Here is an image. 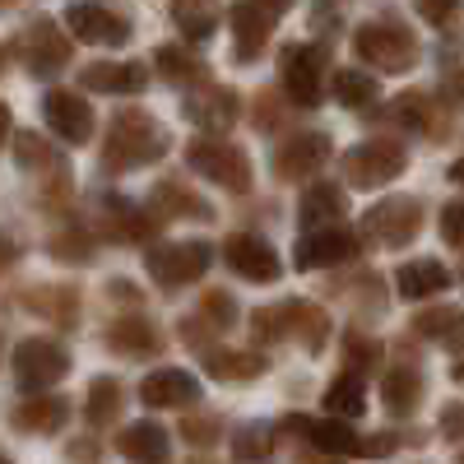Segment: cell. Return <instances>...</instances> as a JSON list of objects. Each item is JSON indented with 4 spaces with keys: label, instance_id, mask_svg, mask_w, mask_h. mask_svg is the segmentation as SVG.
I'll list each match as a JSON object with an SVG mask.
<instances>
[{
    "label": "cell",
    "instance_id": "19",
    "mask_svg": "<svg viewBox=\"0 0 464 464\" xmlns=\"http://www.w3.org/2000/svg\"><path fill=\"white\" fill-rule=\"evenodd\" d=\"M288 428H297L312 446H321L325 455H353L358 450V432H348L334 418H288Z\"/></svg>",
    "mask_w": 464,
    "mask_h": 464
},
{
    "label": "cell",
    "instance_id": "22",
    "mask_svg": "<svg viewBox=\"0 0 464 464\" xmlns=\"http://www.w3.org/2000/svg\"><path fill=\"white\" fill-rule=\"evenodd\" d=\"M149 74L140 65H89L84 70V89H98V93H135L144 89Z\"/></svg>",
    "mask_w": 464,
    "mask_h": 464
},
{
    "label": "cell",
    "instance_id": "7",
    "mask_svg": "<svg viewBox=\"0 0 464 464\" xmlns=\"http://www.w3.org/2000/svg\"><path fill=\"white\" fill-rule=\"evenodd\" d=\"M209 260H214L209 242H172V246H159L149 256V275L163 288H186V284H196L205 275Z\"/></svg>",
    "mask_w": 464,
    "mask_h": 464
},
{
    "label": "cell",
    "instance_id": "35",
    "mask_svg": "<svg viewBox=\"0 0 464 464\" xmlns=\"http://www.w3.org/2000/svg\"><path fill=\"white\" fill-rule=\"evenodd\" d=\"M209 306H214V316H218L214 325H223V330H227L232 321H237V306H232L223 293H209V297H205V312H209Z\"/></svg>",
    "mask_w": 464,
    "mask_h": 464
},
{
    "label": "cell",
    "instance_id": "3",
    "mask_svg": "<svg viewBox=\"0 0 464 464\" xmlns=\"http://www.w3.org/2000/svg\"><path fill=\"white\" fill-rule=\"evenodd\" d=\"M186 163L196 168L200 177H209L214 186L232 190V196L251 186V163H246V153L232 149L227 140H196V144L186 149Z\"/></svg>",
    "mask_w": 464,
    "mask_h": 464
},
{
    "label": "cell",
    "instance_id": "13",
    "mask_svg": "<svg viewBox=\"0 0 464 464\" xmlns=\"http://www.w3.org/2000/svg\"><path fill=\"white\" fill-rule=\"evenodd\" d=\"M227 265L237 269L242 279H251V284H275L279 269H284L279 256H275V246L251 237V232H237V237L227 242Z\"/></svg>",
    "mask_w": 464,
    "mask_h": 464
},
{
    "label": "cell",
    "instance_id": "2",
    "mask_svg": "<svg viewBox=\"0 0 464 464\" xmlns=\"http://www.w3.org/2000/svg\"><path fill=\"white\" fill-rule=\"evenodd\" d=\"M404 168H409V153H404V144H395V140H362L358 149H348V153H343V172H348V181L362 186V190L395 181Z\"/></svg>",
    "mask_w": 464,
    "mask_h": 464
},
{
    "label": "cell",
    "instance_id": "25",
    "mask_svg": "<svg viewBox=\"0 0 464 464\" xmlns=\"http://www.w3.org/2000/svg\"><path fill=\"white\" fill-rule=\"evenodd\" d=\"M418 334H428V339H437V343L459 348V343H464V312H455V306L422 312V316H418Z\"/></svg>",
    "mask_w": 464,
    "mask_h": 464
},
{
    "label": "cell",
    "instance_id": "11",
    "mask_svg": "<svg viewBox=\"0 0 464 464\" xmlns=\"http://www.w3.org/2000/svg\"><path fill=\"white\" fill-rule=\"evenodd\" d=\"M43 116H47V126L65 140V144H84L93 135V111L80 93H65V89H52L43 98Z\"/></svg>",
    "mask_w": 464,
    "mask_h": 464
},
{
    "label": "cell",
    "instance_id": "40",
    "mask_svg": "<svg viewBox=\"0 0 464 464\" xmlns=\"http://www.w3.org/2000/svg\"><path fill=\"white\" fill-rule=\"evenodd\" d=\"M450 177H455V181H459V186H464V159H459V163H455V168H450Z\"/></svg>",
    "mask_w": 464,
    "mask_h": 464
},
{
    "label": "cell",
    "instance_id": "39",
    "mask_svg": "<svg viewBox=\"0 0 464 464\" xmlns=\"http://www.w3.org/2000/svg\"><path fill=\"white\" fill-rule=\"evenodd\" d=\"M5 135H10V111L0 107V144H5Z\"/></svg>",
    "mask_w": 464,
    "mask_h": 464
},
{
    "label": "cell",
    "instance_id": "8",
    "mask_svg": "<svg viewBox=\"0 0 464 464\" xmlns=\"http://www.w3.org/2000/svg\"><path fill=\"white\" fill-rule=\"evenodd\" d=\"M418 227H422V209H418V200H409V196L385 200V205L367 209V218H362V232H367V237H376V242H385V246L413 242Z\"/></svg>",
    "mask_w": 464,
    "mask_h": 464
},
{
    "label": "cell",
    "instance_id": "5",
    "mask_svg": "<svg viewBox=\"0 0 464 464\" xmlns=\"http://www.w3.org/2000/svg\"><path fill=\"white\" fill-rule=\"evenodd\" d=\"M65 24L89 47H126L130 43L126 14H116L111 5H98V0H74V5L65 10Z\"/></svg>",
    "mask_w": 464,
    "mask_h": 464
},
{
    "label": "cell",
    "instance_id": "21",
    "mask_svg": "<svg viewBox=\"0 0 464 464\" xmlns=\"http://www.w3.org/2000/svg\"><path fill=\"white\" fill-rule=\"evenodd\" d=\"M172 437L159 428V422H135V428L121 432V455L126 459H168Z\"/></svg>",
    "mask_w": 464,
    "mask_h": 464
},
{
    "label": "cell",
    "instance_id": "34",
    "mask_svg": "<svg viewBox=\"0 0 464 464\" xmlns=\"http://www.w3.org/2000/svg\"><path fill=\"white\" fill-rule=\"evenodd\" d=\"M441 237H446L450 246H459V251H464V205H459V200L441 209Z\"/></svg>",
    "mask_w": 464,
    "mask_h": 464
},
{
    "label": "cell",
    "instance_id": "32",
    "mask_svg": "<svg viewBox=\"0 0 464 464\" xmlns=\"http://www.w3.org/2000/svg\"><path fill=\"white\" fill-rule=\"evenodd\" d=\"M413 10L437 28H459L464 24V0H413Z\"/></svg>",
    "mask_w": 464,
    "mask_h": 464
},
{
    "label": "cell",
    "instance_id": "10",
    "mask_svg": "<svg viewBox=\"0 0 464 464\" xmlns=\"http://www.w3.org/2000/svg\"><path fill=\"white\" fill-rule=\"evenodd\" d=\"M321 61H325L321 47H288L284 52V61H279L284 93L297 107H316L321 102Z\"/></svg>",
    "mask_w": 464,
    "mask_h": 464
},
{
    "label": "cell",
    "instance_id": "9",
    "mask_svg": "<svg viewBox=\"0 0 464 464\" xmlns=\"http://www.w3.org/2000/svg\"><path fill=\"white\" fill-rule=\"evenodd\" d=\"M284 14H288V0H237L232 5V28H237V47L246 61L265 47V37L275 33Z\"/></svg>",
    "mask_w": 464,
    "mask_h": 464
},
{
    "label": "cell",
    "instance_id": "15",
    "mask_svg": "<svg viewBox=\"0 0 464 464\" xmlns=\"http://www.w3.org/2000/svg\"><path fill=\"white\" fill-rule=\"evenodd\" d=\"M325 159H330V140L316 135V130H306V135H293V140L275 153V168H279V177L293 181V177H312V172H321Z\"/></svg>",
    "mask_w": 464,
    "mask_h": 464
},
{
    "label": "cell",
    "instance_id": "27",
    "mask_svg": "<svg viewBox=\"0 0 464 464\" xmlns=\"http://www.w3.org/2000/svg\"><path fill=\"white\" fill-rule=\"evenodd\" d=\"M14 422L28 432H56L65 422V400H28L24 409H14Z\"/></svg>",
    "mask_w": 464,
    "mask_h": 464
},
{
    "label": "cell",
    "instance_id": "30",
    "mask_svg": "<svg viewBox=\"0 0 464 464\" xmlns=\"http://www.w3.org/2000/svg\"><path fill=\"white\" fill-rule=\"evenodd\" d=\"M116 413H121V385L111 376H98L89 385V422H111Z\"/></svg>",
    "mask_w": 464,
    "mask_h": 464
},
{
    "label": "cell",
    "instance_id": "29",
    "mask_svg": "<svg viewBox=\"0 0 464 464\" xmlns=\"http://www.w3.org/2000/svg\"><path fill=\"white\" fill-rule=\"evenodd\" d=\"M205 367H209V376H218V381H242V376H260V372H265V358H246V353H205Z\"/></svg>",
    "mask_w": 464,
    "mask_h": 464
},
{
    "label": "cell",
    "instance_id": "12",
    "mask_svg": "<svg viewBox=\"0 0 464 464\" xmlns=\"http://www.w3.org/2000/svg\"><path fill=\"white\" fill-rule=\"evenodd\" d=\"M140 400L149 409H186L200 400V381L181 372V367H163V372H149L140 385Z\"/></svg>",
    "mask_w": 464,
    "mask_h": 464
},
{
    "label": "cell",
    "instance_id": "31",
    "mask_svg": "<svg viewBox=\"0 0 464 464\" xmlns=\"http://www.w3.org/2000/svg\"><path fill=\"white\" fill-rule=\"evenodd\" d=\"M334 93L343 107H367L376 98V80L372 74H358V70H339L334 74Z\"/></svg>",
    "mask_w": 464,
    "mask_h": 464
},
{
    "label": "cell",
    "instance_id": "41",
    "mask_svg": "<svg viewBox=\"0 0 464 464\" xmlns=\"http://www.w3.org/2000/svg\"><path fill=\"white\" fill-rule=\"evenodd\" d=\"M455 381H464V362H459V367H455Z\"/></svg>",
    "mask_w": 464,
    "mask_h": 464
},
{
    "label": "cell",
    "instance_id": "33",
    "mask_svg": "<svg viewBox=\"0 0 464 464\" xmlns=\"http://www.w3.org/2000/svg\"><path fill=\"white\" fill-rule=\"evenodd\" d=\"M159 70L168 74V80H196V74H200L196 56H186L177 47H159Z\"/></svg>",
    "mask_w": 464,
    "mask_h": 464
},
{
    "label": "cell",
    "instance_id": "6",
    "mask_svg": "<svg viewBox=\"0 0 464 464\" xmlns=\"http://www.w3.org/2000/svg\"><path fill=\"white\" fill-rule=\"evenodd\" d=\"M70 372V358L65 348L52 343V339H24L19 353H14V376H19V391H47V385H56L61 376Z\"/></svg>",
    "mask_w": 464,
    "mask_h": 464
},
{
    "label": "cell",
    "instance_id": "38",
    "mask_svg": "<svg viewBox=\"0 0 464 464\" xmlns=\"http://www.w3.org/2000/svg\"><path fill=\"white\" fill-rule=\"evenodd\" d=\"M446 89H450V98H455V102H459V107H464V74H455V80H450V84H446Z\"/></svg>",
    "mask_w": 464,
    "mask_h": 464
},
{
    "label": "cell",
    "instance_id": "1",
    "mask_svg": "<svg viewBox=\"0 0 464 464\" xmlns=\"http://www.w3.org/2000/svg\"><path fill=\"white\" fill-rule=\"evenodd\" d=\"M168 149V135L163 126L144 111H121L111 121V135H107V163L111 168H135V163H153L163 159Z\"/></svg>",
    "mask_w": 464,
    "mask_h": 464
},
{
    "label": "cell",
    "instance_id": "14",
    "mask_svg": "<svg viewBox=\"0 0 464 464\" xmlns=\"http://www.w3.org/2000/svg\"><path fill=\"white\" fill-rule=\"evenodd\" d=\"M358 251V237L343 227H321V232H306L302 246H297V265L302 269H330L339 260H348Z\"/></svg>",
    "mask_w": 464,
    "mask_h": 464
},
{
    "label": "cell",
    "instance_id": "24",
    "mask_svg": "<svg viewBox=\"0 0 464 464\" xmlns=\"http://www.w3.org/2000/svg\"><path fill=\"white\" fill-rule=\"evenodd\" d=\"M325 404H330V413H339V418H362V409H367V391H362V376H334L330 381V391H325Z\"/></svg>",
    "mask_w": 464,
    "mask_h": 464
},
{
    "label": "cell",
    "instance_id": "36",
    "mask_svg": "<svg viewBox=\"0 0 464 464\" xmlns=\"http://www.w3.org/2000/svg\"><path fill=\"white\" fill-rule=\"evenodd\" d=\"M441 432L446 437H464V404H455V409L441 413Z\"/></svg>",
    "mask_w": 464,
    "mask_h": 464
},
{
    "label": "cell",
    "instance_id": "4",
    "mask_svg": "<svg viewBox=\"0 0 464 464\" xmlns=\"http://www.w3.org/2000/svg\"><path fill=\"white\" fill-rule=\"evenodd\" d=\"M353 52L362 61L381 65V70H395V74L413 70V61H418L413 33L409 28H395V24H362L358 37H353Z\"/></svg>",
    "mask_w": 464,
    "mask_h": 464
},
{
    "label": "cell",
    "instance_id": "16",
    "mask_svg": "<svg viewBox=\"0 0 464 464\" xmlns=\"http://www.w3.org/2000/svg\"><path fill=\"white\" fill-rule=\"evenodd\" d=\"M24 52H28V70H33V74H52V70H61V65L70 61V43L56 33L52 19H37V24L28 28Z\"/></svg>",
    "mask_w": 464,
    "mask_h": 464
},
{
    "label": "cell",
    "instance_id": "17",
    "mask_svg": "<svg viewBox=\"0 0 464 464\" xmlns=\"http://www.w3.org/2000/svg\"><path fill=\"white\" fill-rule=\"evenodd\" d=\"M186 116L196 126H205L209 135H223V130H232V121H237V93L232 89H209V93L186 102Z\"/></svg>",
    "mask_w": 464,
    "mask_h": 464
},
{
    "label": "cell",
    "instance_id": "28",
    "mask_svg": "<svg viewBox=\"0 0 464 464\" xmlns=\"http://www.w3.org/2000/svg\"><path fill=\"white\" fill-rule=\"evenodd\" d=\"M107 343L111 348H121V353H153L159 348V334L149 330V321H116L111 325V334H107Z\"/></svg>",
    "mask_w": 464,
    "mask_h": 464
},
{
    "label": "cell",
    "instance_id": "23",
    "mask_svg": "<svg viewBox=\"0 0 464 464\" xmlns=\"http://www.w3.org/2000/svg\"><path fill=\"white\" fill-rule=\"evenodd\" d=\"M418 395H422V381L413 367H395L391 376H385V409H391L395 418H409L418 409Z\"/></svg>",
    "mask_w": 464,
    "mask_h": 464
},
{
    "label": "cell",
    "instance_id": "18",
    "mask_svg": "<svg viewBox=\"0 0 464 464\" xmlns=\"http://www.w3.org/2000/svg\"><path fill=\"white\" fill-rule=\"evenodd\" d=\"M395 288H400V297H409V302L437 297V293L450 288V275H446V265H437V260H409V265H400Z\"/></svg>",
    "mask_w": 464,
    "mask_h": 464
},
{
    "label": "cell",
    "instance_id": "37",
    "mask_svg": "<svg viewBox=\"0 0 464 464\" xmlns=\"http://www.w3.org/2000/svg\"><path fill=\"white\" fill-rule=\"evenodd\" d=\"M265 428H251L246 437H237V455H265Z\"/></svg>",
    "mask_w": 464,
    "mask_h": 464
},
{
    "label": "cell",
    "instance_id": "26",
    "mask_svg": "<svg viewBox=\"0 0 464 464\" xmlns=\"http://www.w3.org/2000/svg\"><path fill=\"white\" fill-rule=\"evenodd\" d=\"M343 214V190L339 186H330V181H321V186H312L302 196V223H330V218H339Z\"/></svg>",
    "mask_w": 464,
    "mask_h": 464
},
{
    "label": "cell",
    "instance_id": "20",
    "mask_svg": "<svg viewBox=\"0 0 464 464\" xmlns=\"http://www.w3.org/2000/svg\"><path fill=\"white\" fill-rule=\"evenodd\" d=\"M172 19L190 43H205L218 28V0H172Z\"/></svg>",
    "mask_w": 464,
    "mask_h": 464
}]
</instances>
